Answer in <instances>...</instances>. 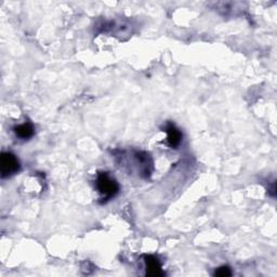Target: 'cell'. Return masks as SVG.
Returning <instances> with one entry per match:
<instances>
[{
    "label": "cell",
    "mask_w": 277,
    "mask_h": 277,
    "mask_svg": "<svg viewBox=\"0 0 277 277\" xmlns=\"http://www.w3.org/2000/svg\"><path fill=\"white\" fill-rule=\"evenodd\" d=\"M231 275H232V271L229 267H221L215 272V276L225 277V276H231Z\"/></svg>",
    "instance_id": "cell-6"
},
{
    "label": "cell",
    "mask_w": 277,
    "mask_h": 277,
    "mask_svg": "<svg viewBox=\"0 0 277 277\" xmlns=\"http://www.w3.org/2000/svg\"><path fill=\"white\" fill-rule=\"evenodd\" d=\"M97 187L102 195V203H106L111 198L115 197L119 192V184L117 181L112 178L110 173L101 171L98 173L97 177Z\"/></svg>",
    "instance_id": "cell-1"
},
{
    "label": "cell",
    "mask_w": 277,
    "mask_h": 277,
    "mask_svg": "<svg viewBox=\"0 0 277 277\" xmlns=\"http://www.w3.org/2000/svg\"><path fill=\"white\" fill-rule=\"evenodd\" d=\"M165 131L168 135L167 142L169 144V146L174 148L178 147L182 141V132L171 123L167 124V126L165 127Z\"/></svg>",
    "instance_id": "cell-4"
},
{
    "label": "cell",
    "mask_w": 277,
    "mask_h": 277,
    "mask_svg": "<svg viewBox=\"0 0 277 277\" xmlns=\"http://www.w3.org/2000/svg\"><path fill=\"white\" fill-rule=\"evenodd\" d=\"M144 261L146 264V275L152 276V277H157V276H162L163 272L161 270V264L158 260V258L148 255L144 256Z\"/></svg>",
    "instance_id": "cell-3"
},
{
    "label": "cell",
    "mask_w": 277,
    "mask_h": 277,
    "mask_svg": "<svg viewBox=\"0 0 277 277\" xmlns=\"http://www.w3.org/2000/svg\"><path fill=\"white\" fill-rule=\"evenodd\" d=\"M0 167H1V177L7 178L13 175L21 168L20 161L17 157L10 152H3L1 154V160H0Z\"/></svg>",
    "instance_id": "cell-2"
},
{
    "label": "cell",
    "mask_w": 277,
    "mask_h": 277,
    "mask_svg": "<svg viewBox=\"0 0 277 277\" xmlns=\"http://www.w3.org/2000/svg\"><path fill=\"white\" fill-rule=\"evenodd\" d=\"M13 131L16 137L23 138V140H26V138H29L34 136V126L31 125L30 123H24L22 125L15 126L13 128Z\"/></svg>",
    "instance_id": "cell-5"
}]
</instances>
